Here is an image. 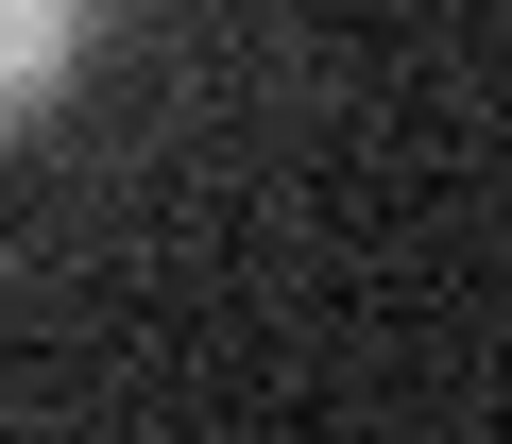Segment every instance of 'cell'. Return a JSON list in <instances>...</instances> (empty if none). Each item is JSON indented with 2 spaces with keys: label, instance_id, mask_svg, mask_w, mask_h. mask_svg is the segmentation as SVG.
I'll return each instance as SVG.
<instances>
[{
  "label": "cell",
  "instance_id": "obj_1",
  "mask_svg": "<svg viewBox=\"0 0 512 444\" xmlns=\"http://www.w3.org/2000/svg\"><path fill=\"white\" fill-rule=\"evenodd\" d=\"M86 52V0H0V120H35Z\"/></svg>",
  "mask_w": 512,
  "mask_h": 444
}]
</instances>
